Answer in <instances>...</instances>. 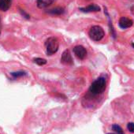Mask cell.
I'll return each mask as SVG.
<instances>
[{"mask_svg":"<svg viewBox=\"0 0 134 134\" xmlns=\"http://www.w3.org/2000/svg\"><path fill=\"white\" fill-rule=\"evenodd\" d=\"M55 0H37L36 5L40 9H45L53 4Z\"/></svg>","mask_w":134,"mask_h":134,"instance_id":"cell-8","label":"cell"},{"mask_svg":"<svg viewBox=\"0 0 134 134\" xmlns=\"http://www.w3.org/2000/svg\"><path fill=\"white\" fill-rule=\"evenodd\" d=\"M127 129L130 132H134V123L133 122H129L127 124Z\"/></svg>","mask_w":134,"mask_h":134,"instance_id":"cell-15","label":"cell"},{"mask_svg":"<svg viewBox=\"0 0 134 134\" xmlns=\"http://www.w3.org/2000/svg\"><path fill=\"white\" fill-rule=\"evenodd\" d=\"M20 11H21V14H22L23 16H25V18H26L27 19H29V18H30V17H29V14H26V13H25V12L24 10H21Z\"/></svg>","mask_w":134,"mask_h":134,"instance_id":"cell-16","label":"cell"},{"mask_svg":"<svg viewBox=\"0 0 134 134\" xmlns=\"http://www.w3.org/2000/svg\"><path fill=\"white\" fill-rule=\"evenodd\" d=\"M88 35L89 37L91 38V40H92L93 41L96 42H99L101 40H103V38L105 36V32L103 29L99 26V25H94L92 26L89 32H88Z\"/></svg>","mask_w":134,"mask_h":134,"instance_id":"cell-2","label":"cell"},{"mask_svg":"<svg viewBox=\"0 0 134 134\" xmlns=\"http://www.w3.org/2000/svg\"><path fill=\"white\" fill-rule=\"evenodd\" d=\"M132 25H133L132 20H131L130 18H128L126 17H121L118 21V25L122 29H129V28L132 27Z\"/></svg>","mask_w":134,"mask_h":134,"instance_id":"cell-6","label":"cell"},{"mask_svg":"<svg viewBox=\"0 0 134 134\" xmlns=\"http://www.w3.org/2000/svg\"><path fill=\"white\" fill-rule=\"evenodd\" d=\"M107 134H116V133H107Z\"/></svg>","mask_w":134,"mask_h":134,"instance_id":"cell-19","label":"cell"},{"mask_svg":"<svg viewBox=\"0 0 134 134\" xmlns=\"http://www.w3.org/2000/svg\"><path fill=\"white\" fill-rule=\"evenodd\" d=\"M132 47L134 48V43H132Z\"/></svg>","mask_w":134,"mask_h":134,"instance_id":"cell-18","label":"cell"},{"mask_svg":"<svg viewBox=\"0 0 134 134\" xmlns=\"http://www.w3.org/2000/svg\"><path fill=\"white\" fill-rule=\"evenodd\" d=\"M61 62L64 65H72L74 64L73 58H72V55L69 50H65L62 53V58H61Z\"/></svg>","mask_w":134,"mask_h":134,"instance_id":"cell-5","label":"cell"},{"mask_svg":"<svg viewBox=\"0 0 134 134\" xmlns=\"http://www.w3.org/2000/svg\"><path fill=\"white\" fill-rule=\"evenodd\" d=\"M112 129L116 134H125L122 129H121V127L120 125H117V124H114L112 125Z\"/></svg>","mask_w":134,"mask_h":134,"instance_id":"cell-12","label":"cell"},{"mask_svg":"<svg viewBox=\"0 0 134 134\" xmlns=\"http://www.w3.org/2000/svg\"><path fill=\"white\" fill-rule=\"evenodd\" d=\"M74 53L81 60H83L87 56V50L81 45H77L74 47Z\"/></svg>","mask_w":134,"mask_h":134,"instance_id":"cell-4","label":"cell"},{"mask_svg":"<svg viewBox=\"0 0 134 134\" xmlns=\"http://www.w3.org/2000/svg\"><path fill=\"white\" fill-rule=\"evenodd\" d=\"M107 87V81L103 77H100L98 79H96L95 81L92 82L91 85L88 92L92 96H99L102 94Z\"/></svg>","mask_w":134,"mask_h":134,"instance_id":"cell-1","label":"cell"},{"mask_svg":"<svg viewBox=\"0 0 134 134\" xmlns=\"http://www.w3.org/2000/svg\"><path fill=\"white\" fill-rule=\"evenodd\" d=\"M45 47L48 55L55 54L59 47V42L56 37H49L45 42Z\"/></svg>","mask_w":134,"mask_h":134,"instance_id":"cell-3","label":"cell"},{"mask_svg":"<svg viewBox=\"0 0 134 134\" xmlns=\"http://www.w3.org/2000/svg\"><path fill=\"white\" fill-rule=\"evenodd\" d=\"M33 61L35 63H36L39 65H43L47 64V60L44 58H36L33 59Z\"/></svg>","mask_w":134,"mask_h":134,"instance_id":"cell-13","label":"cell"},{"mask_svg":"<svg viewBox=\"0 0 134 134\" xmlns=\"http://www.w3.org/2000/svg\"><path fill=\"white\" fill-rule=\"evenodd\" d=\"M79 10L83 13H92V12H98L100 11V7L96 4H90L85 7L79 8Z\"/></svg>","mask_w":134,"mask_h":134,"instance_id":"cell-7","label":"cell"},{"mask_svg":"<svg viewBox=\"0 0 134 134\" xmlns=\"http://www.w3.org/2000/svg\"><path fill=\"white\" fill-rule=\"evenodd\" d=\"M47 13L51 15H62L65 13V9L63 7H55L49 10Z\"/></svg>","mask_w":134,"mask_h":134,"instance_id":"cell-10","label":"cell"},{"mask_svg":"<svg viewBox=\"0 0 134 134\" xmlns=\"http://www.w3.org/2000/svg\"><path fill=\"white\" fill-rule=\"evenodd\" d=\"M12 5V0H0V10L6 12Z\"/></svg>","mask_w":134,"mask_h":134,"instance_id":"cell-9","label":"cell"},{"mask_svg":"<svg viewBox=\"0 0 134 134\" xmlns=\"http://www.w3.org/2000/svg\"><path fill=\"white\" fill-rule=\"evenodd\" d=\"M0 33H1V23H0Z\"/></svg>","mask_w":134,"mask_h":134,"instance_id":"cell-17","label":"cell"},{"mask_svg":"<svg viewBox=\"0 0 134 134\" xmlns=\"http://www.w3.org/2000/svg\"><path fill=\"white\" fill-rule=\"evenodd\" d=\"M10 74L14 78H18V77H21L23 76H25L26 73L23 72V71H18V72H13Z\"/></svg>","mask_w":134,"mask_h":134,"instance_id":"cell-14","label":"cell"},{"mask_svg":"<svg viewBox=\"0 0 134 134\" xmlns=\"http://www.w3.org/2000/svg\"><path fill=\"white\" fill-rule=\"evenodd\" d=\"M104 13H105V14L107 15V17H108V20H109V27H110V31L111 36L115 39V37H116V33H115L114 29V27H113V25H112V22H111V21H110V17H109V14H108L107 10H105Z\"/></svg>","mask_w":134,"mask_h":134,"instance_id":"cell-11","label":"cell"}]
</instances>
